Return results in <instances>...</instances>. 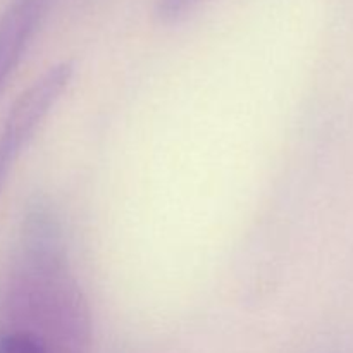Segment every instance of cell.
Segmentation results:
<instances>
[{
	"label": "cell",
	"instance_id": "6da1fadb",
	"mask_svg": "<svg viewBox=\"0 0 353 353\" xmlns=\"http://www.w3.org/2000/svg\"><path fill=\"white\" fill-rule=\"evenodd\" d=\"M10 330L31 333L48 353L88 352V305L43 212L28 217L19 255L0 279V331Z\"/></svg>",
	"mask_w": 353,
	"mask_h": 353
},
{
	"label": "cell",
	"instance_id": "7a4b0ae2",
	"mask_svg": "<svg viewBox=\"0 0 353 353\" xmlns=\"http://www.w3.org/2000/svg\"><path fill=\"white\" fill-rule=\"evenodd\" d=\"M74 74L72 62H61L48 69L26 92L19 95L0 128V181H6L14 162L37 133Z\"/></svg>",
	"mask_w": 353,
	"mask_h": 353
},
{
	"label": "cell",
	"instance_id": "3957f363",
	"mask_svg": "<svg viewBox=\"0 0 353 353\" xmlns=\"http://www.w3.org/2000/svg\"><path fill=\"white\" fill-rule=\"evenodd\" d=\"M50 3L52 0H10L0 14V93L40 30Z\"/></svg>",
	"mask_w": 353,
	"mask_h": 353
},
{
	"label": "cell",
	"instance_id": "277c9868",
	"mask_svg": "<svg viewBox=\"0 0 353 353\" xmlns=\"http://www.w3.org/2000/svg\"><path fill=\"white\" fill-rule=\"evenodd\" d=\"M0 353H48L47 347L26 331H0Z\"/></svg>",
	"mask_w": 353,
	"mask_h": 353
},
{
	"label": "cell",
	"instance_id": "5b68a950",
	"mask_svg": "<svg viewBox=\"0 0 353 353\" xmlns=\"http://www.w3.org/2000/svg\"><path fill=\"white\" fill-rule=\"evenodd\" d=\"M202 0H155V16L161 23L174 24L185 19Z\"/></svg>",
	"mask_w": 353,
	"mask_h": 353
}]
</instances>
